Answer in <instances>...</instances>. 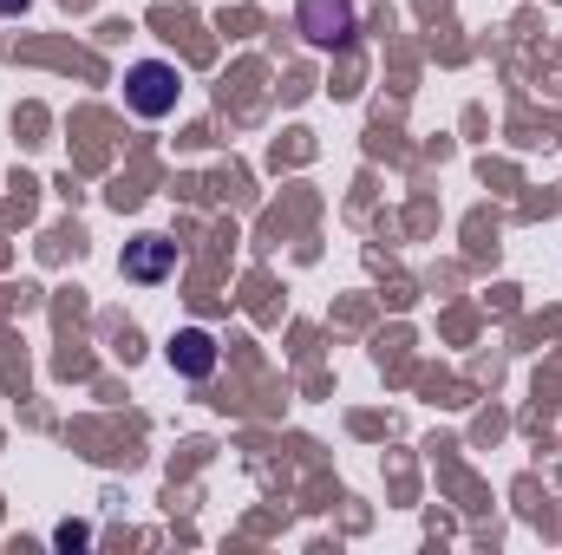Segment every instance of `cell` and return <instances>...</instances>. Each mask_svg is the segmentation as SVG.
<instances>
[{
	"mask_svg": "<svg viewBox=\"0 0 562 555\" xmlns=\"http://www.w3.org/2000/svg\"><path fill=\"white\" fill-rule=\"evenodd\" d=\"M353 0H301L294 7V33L307 39V46H321V53H334V46H347L353 39Z\"/></svg>",
	"mask_w": 562,
	"mask_h": 555,
	"instance_id": "obj_2",
	"label": "cell"
},
{
	"mask_svg": "<svg viewBox=\"0 0 562 555\" xmlns=\"http://www.w3.org/2000/svg\"><path fill=\"white\" fill-rule=\"evenodd\" d=\"M177 92H183V79H177L170 59H138V66L125 72V105H132L138 118H170V112H177Z\"/></svg>",
	"mask_w": 562,
	"mask_h": 555,
	"instance_id": "obj_1",
	"label": "cell"
},
{
	"mask_svg": "<svg viewBox=\"0 0 562 555\" xmlns=\"http://www.w3.org/2000/svg\"><path fill=\"white\" fill-rule=\"evenodd\" d=\"M20 13H33V0H0V20H20Z\"/></svg>",
	"mask_w": 562,
	"mask_h": 555,
	"instance_id": "obj_5",
	"label": "cell"
},
{
	"mask_svg": "<svg viewBox=\"0 0 562 555\" xmlns=\"http://www.w3.org/2000/svg\"><path fill=\"white\" fill-rule=\"evenodd\" d=\"M164 360H170L177 380H210L223 353H216V333H210V327H177L170 347H164Z\"/></svg>",
	"mask_w": 562,
	"mask_h": 555,
	"instance_id": "obj_4",
	"label": "cell"
},
{
	"mask_svg": "<svg viewBox=\"0 0 562 555\" xmlns=\"http://www.w3.org/2000/svg\"><path fill=\"white\" fill-rule=\"evenodd\" d=\"M119 269H125V281H138V287H157V281L177 275V242L170 236H132L125 256H119Z\"/></svg>",
	"mask_w": 562,
	"mask_h": 555,
	"instance_id": "obj_3",
	"label": "cell"
}]
</instances>
